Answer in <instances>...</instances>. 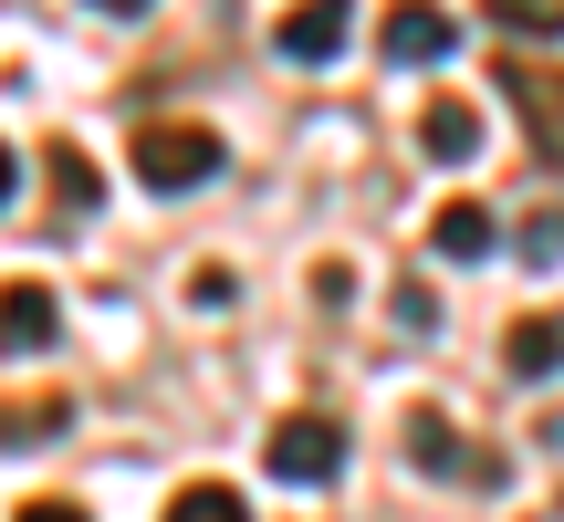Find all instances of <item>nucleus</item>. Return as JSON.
<instances>
[{"mask_svg":"<svg viewBox=\"0 0 564 522\" xmlns=\"http://www.w3.org/2000/svg\"><path fill=\"white\" fill-rule=\"evenodd\" d=\"M137 178L158 188V199H178V188L220 178V137H209V126H167V116H147V126H137Z\"/></svg>","mask_w":564,"mask_h":522,"instance_id":"obj_1","label":"nucleus"},{"mask_svg":"<svg viewBox=\"0 0 564 522\" xmlns=\"http://www.w3.org/2000/svg\"><path fill=\"white\" fill-rule=\"evenodd\" d=\"M262 470H272V481H293V491H324V481L345 470V428L314 418V407H293V418L262 439Z\"/></svg>","mask_w":564,"mask_h":522,"instance_id":"obj_2","label":"nucleus"},{"mask_svg":"<svg viewBox=\"0 0 564 522\" xmlns=\"http://www.w3.org/2000/svg\"><path fill=\"white\" fill-rule=\"evenodd\" d=\"M272 42H282V63H303V74H314V63H335L345 42H356V0H293Z\"/></svg>","mask_w":564,"mask_h":522,"instance_id":"obj_3","label":"nucleus"},{"mask_svg":"<svg viewBox=\"0 0 564 522\" xmlns=\"http://www.w3.org/2000/svg\"><path fill=\"white\" fill-rule=\"evenodd\" d=\"M387 63H440L449 53V42H460V21H449L440 11V0H398V11H387Z\"/></svg>","mask_w":564,"mask_h":522,"instance_id":"obj_4","label":"nucleus"},{"mask_svg":"<svg viewBox=\"0 0 564 522\" xmlns=\"http://www.w3.org/2000/svg\"><path fill=\"white\" fill-rule=\"evenodd\" d=\"M53 335H63V303L42 293V282H11V293H0V356H42Z\"/></svg>","mask_w":564,"mask_h":522,"instance_id":"obj_5","label":"nucleus"},{"mask_svg":"<svg viewBox=\"0 0 564 522\" xmlns=\"http://www.w3.org/2000/svg\"><path fill=\"white\" fill-rule=\"evenodd\" d=\"M502 95L533 116V146L564 157V74H533V63H502Z\"/></svg>","mask_w":564,"mask_h":522,"instance_id":"obj_6","label":"nucleus"},{"mask_svg":"<svg viewBox=\"0 0 564 522\" xmlns=\"http://www.w3.org/2000/svg\"><path fill=\"white\" fill-rule=\"evenodd\" d=\"M419 146H429L440 167H470V157H481V105H470V95H440V105L419 116Z\"/></svg>","mask_w":564,"mask_h":522,"instance_id":"obj_7","label":"nucleus"},{"mask_svg":"<svg viewBox=\"0 0 564 522\" xmlns=\"http://www.w3.org/2000/svg\"><path fill=\"white\" fill-rule=\"evenodd\" d=\"M502 366L512 377H564V314H523L502 335Z\"/></svg>","mask_w":564,"mask_h":522,"instance_id":"obj_8","label":"nucleus"},{"mask_svg":"<svg viewBox=\"0 0 564 522\" xmlns=\"http://www.w3.org/2000/svg\"><path fill=\"white\" fill-rule=\"evenodd\" d=\"M491 241H502V230H491L481 199H449V209H440V261H481Z\"/></svg>","mask_w":564,"mask_h":522,"instance_id":"obj_9","label":"nucleus"},{"mask_svg":"<svg viewBox=\"0 0 564 522\" xmlns=\"http://www.w3.org/2000/svg\"><path fill=\"white\" fill-rule=\"evenodd\" d=\"M408 460H419V470H440V481H449V470H470V460H460V439H449V418H440V407H408Z\"/></svg>","mask_w":564,"mask_h":522,"instance_id":"obj_10","label":"nucleus"},{"mask_svg":"<svg viewBox=\"0 0 564 522\" xmlns=\"http://www.w3.org/2000/svg\"><path fill=\"white\" fill-rule=\"evenodd\" d=\"M167 522H251V502L230 481H188L178 502H167Z\"/></svg>","mask_w":564,"mask_h":522,"instance_id":"obj_11","label":"nucleus"},{"mask_svg":"<svg viewBox=\"0 0 564 522\" xmlns=\"http://www.w3.org/2000/svg\"><path fill=\"white\" fill-rule=\"evenodd\" d=\"M42 167H53V188H63V209H95V199H105V167L84 157V146H53V157H42Z\"/></svg>","mask_w":564,"mask_h":522,"instance_id":"obj_12","label":"nucleus"},{"mask_svg":"<svg viewBox=\"0 0 564 522\" xmlns=\"http://www.w3.org/2000/svg\"><path fill=\"white\" fill-rule=\"evenodd\" d=\"M63 428V407L53 398H32V407H0V449H21V439H53Z\"/></svg>","mask_w":564,"mask_h":522,"instance_id":"obj_13","label":"nucleus"},{"mask_svg":"<svg viewBox=\"0 0 564 522\" xmlns=\"http://www.w3.org/2000/svg\"><path fill=\"white\" fill-rule=\"evenodd\" d=\"M491 11H502V32H554L564 0H491Z\"/></svg>","mask_w":564,"mask_h":522,"instance_id":"obj_14","label":"nucleus"},{"mask_svg":"<svg viewBox=\"0 0 564 522\" xmlns=\"http://www.w3.org/2000/svg\"><path fill=\"white\" fill-rule=\"evenodd\" d=\"M523 251H533V261H564V209H544V220L523 230Z\"/></svg>","mask_w":564,"mask_h":522,"instance_id":"obj_15","label":"nucleus"},{"mask_svg":"<svg viewBox=\"0 0 564 522\" xmlns=\"http://www.w3.org/2000/svg\"><path fill=\"white\" fill-rule=\"evenodd\" d=\"M11 522H95V512H74V502H21Z\"/></svg>","mask_w":564,"mask_h":522,"instance_id":"obj_16","label":"nucleus"},{"mask_svg":"<svg viewBox=\"0 0 564 522\" xmlns=\"http://www.w3.org/2000/svg\"><path fill=\"white\" fill-rule=\"evenodd\" d=\"M11 199H21V157L0 146V209H11Z\"/></svg>","mask_w":564,"mask_h":522,"instance_id":"obj_17","label":"nucleus"},{"mask_svg":"<svg viewBox=\"0 0 564 522\" xmlns=\"http://www.w3.org/2000/svg\"><path fill=\"white\" fill-rule=\"evenodd\" d=\"M95 11H116V21H126V11H147V0H95Z\"/></svg>","mask_w":564,"mask_h":522,"instance_id":"obj_18","label":"nucleus"}]
</instances>
